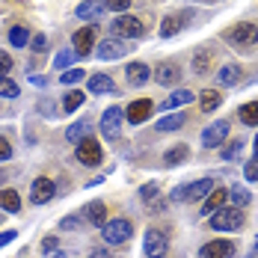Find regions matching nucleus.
Returning a JSON list of instances; mask_svg holds the SVG:
<instances>
[{
	"mask_svg": "<svg viewBox=\"0 0 258 258\" xmlns=\"http://www.w3.org/2000/svg\"><path fill=\"white\" fill-rule=\"evenodd\" d=\"M27 42H30V30L21 24H15L9 30V45H15V48H24Z\"/></svg>",
	"mask_w": 258,
	"mask_h": 258,
	"instance_id": "c85d7f7f",
	"label": "nucleus"
},
{
	"mask_svg": "<svg viewBox=\"0 0 258 258\" xmlns=\"http://www.w3.org/2000/svg\"><path fill=\"white\" fill-rule=\"evenodd\" d=\"M110 33L116 39H140L146 33V24L134 15H119L116 21H110Z\"/></svg>",
	"mask_w": 258,
	"mask_h": 258,
	"instance_id": "f257e3e1",
	"label": "nucleus"
},
{
	"mask_svg": "<svg viewBox=\"0 0 258 258\" xmlns=\"http://www.w3.org/2000/svg\"><path fill=\"white\" fill-rule=\"evenodd\" d=\"M53 193H56V187H53L51 178H36L33 181V187H30V202H36V205H45V202H51Z\"/></svg>",
	"mask_w": 258,
	"mask_h": 258,
	"instance_id": "9d476101",
	"label": "nucleus"
},
{
	"mask_svg": "<svg viewBox=\"0 0 258 258\" xmlns=\"http://www.w3.org/2000/svg\"><path fill=\"white\" fill-rule=\"evenodd\" d=\"M240 75H243V72H240V66L229 62V66H223V69L217 72V80H220L223 86H234V83L240 80Z\"/></svg>",
	"mask_w": 258,
	"mask_h": 258,
	"instance_id": "bb28decb",
	"label": "nucleus"
},
{
	"mask_svg": "<svg viewBox=\"0 0 258 258\" xmlns=\"http://www.w3.org/2000/svg\"><path fill=\"white\" fill-rule=\"evenodd\" d=\"M104 0H83L78 6V18H86V21H95V18H101L104 15Z\"/></svg>",
	"mask_w": 258,
	"mask_h": 258,
	"instance_id": "f3484780",
	"label": "nucleus"
},
{
	"mask_svg": "<svg viewBox=\"0 0 258 258\" xmlns=\"http://www.w3.org/2000/svg\"><path fill=\"white\" fill-rule=\"evenodd\" d=\"M223 104V95L220 92H214V89H208V92H202V98H199V107L205 110V113H211V110H217Z\"/></svg>",
	"mask_w": 258,
	"mask_h": 258,
	"instance_id": "c756f323",
	"label": "nucleus"
},
{
	"mask_svg": "<svg viewBox=\"0 0 258 258\" xmlns=\"http://www.w3.org/2000/svg\"><path fill=\"white\" fill-rule=\"evenodd\" d=\"M211 190H217V181H214V178H199V181H193V184H187V199H184V202L205 199Z\"/></svg>",
	"mask_w": 258,
	"mask_h": 258,
	"instance_id": "2eb2a0df",
	"label": "nucleus"
},
{
	"mask_svg": "<svg viewBox=\"0 0 258 258\" xmlns=\"http://www.w3.org/2000/svg\"><path fill=\"white\" fill-rule=\"evenodd\" d=\"M18 95V83L9 78H0V98H15Z\"/></svg>",
	"mask_w": 258,
	"mask_h": 258,
	"instance_id": "c9c22d12",
	"label": "nucleus"
},
{
	"mask_svg": "<svg viewBox=\"0 0 258 258\" xmlns=\"http://www.w3.org/2000/svg\"><path fill=\"white\" fill-rule=\"evenodd\" d=\"M196 98V92H190V89H175L166 101H163V110H175V107H184V104H190Z\"/></svg>",
	"mask_w": 258,
	"mask_h": 258,
	"instance_id": "393cba45",
	"label": "nucleus"
},
{
	"mask_svg": "<svg viewBox=\"0 0 258 258\" xmlns=\"http://www.w3.org/2000/svg\"><path fill=\"white\" fill-rule=\"evenodd\" d=\"M3 181H6V172H3V169H0V184H3Z\"/></svg>",
	"mask_w": 258,
	"mask_h": 258,
	"instance_id": "864d4df0",
	"label": "nucleus"
},
{
	"mask_svg": "<svg viewBox=\"0 0 258 258\" xmlns=\"http://www.w3.org/2000/svg\"><path fill=\"white\" fill-rule=\"evenodd\" d=\"M75 59H78V51H69V48H66V51L56 53V59H53V69H62V72H69V66H72Z\"/></svg>",
	"mask_w": 258,
	"mask_h": 258,
	"instance_id": "473e14b6",
	"label": "nucleus"
},
{
	"mask_svg": "<svg viewBox=\"0 0 258 258\" xmlns=\"http://www.w3.org/2000/svg\"><path fill=\"white\" fill-rule=\"evenodd\" d=\"M134 45H125V39H107V42H98V48H95V56L98 59H122L125 53L131 51Z\"/></svg>",
	"mask_w": 258,
	"mask_h": 258,
	"instance_id": "1a4fd4ad",
	"label": "nucleus"
},
{
	"mask_svg": "<svg viewBox=\"0 0 258 258\" xmlns=\"http://www.w3.org/2000/svg\"><path fill=\"white\" fill-rule=\"evenodd\" d=\"M243 178L246 181H258V160H249V163L243 166Z\"/></svg>",
	"mask_w": 258,
	"mask_h": 258,
	"instance_id": "a19ab883",
	"label": "nucleus"
},
{
	"mask_svg": "<svg viewBox=\"0 0 258 258\" xmlns=\"http://www.w3.org/2000/svg\"><path fill=\"white\" fill-rule=\"evenodd\" d=\"M30 48H33L36 53H45V51H48V39H45V33L33 36V39H30Z\"/></svg>",
	"mask_w": 258,
	"mask_h": 258,
	"instance_id": "4c0bfd02",
	"label": "nucleus"
},
{
	"mask_svg": "<svg viewBox=\"0 0 258 258\" xmlns=\"http://www.w3.org/2000/svg\"><path fill=\"white\" fill-rule=\"evenodd\" d=\"M0 208L9 211V214H18L21 211V196L15 190H0Z\"/></svg>",
	"mask_w": 258,
	"mask_h": 258,
	"instance_id": "cd10ccee",
	"label": "nucleus"
},
{
	"mask_svg": "<svg viewBox=\"0 0 258 258\" xmlns=\"http://www.w3.org/2000/svg\"><path fill=\"white\" fill-rule=\"evenodd\" d=\"M237 119L249 128H258V101H249V104H240L237 110Z\"/></svg>",
	"mask_w": 258,
	"mask_h": 258,
	"instance_id": "a878e982",
	"label": "nucleus"
},
{
	"mask_svg": "<svg viewBox=\"0 0 258 258\" xmlns=\"http://www.w3.org/2000/svg\"><path fill=\"white\" fill-rule=\"evenodd\" d=\"M59 229H72V232L80 229V217H62L59 220Z\"/></svg>",
	"mask_w": 258,
	"mask_h": 258,
	"instance_id": "79ce46f5",
	"label": "nucleus"
},
{
	"mask_svg": "<svg viewBox=\"0 0 258 258\" xmlns=\"http://www.w3.org/2000/svg\"><path fill=\"white\" fill-rule=\"evenodd\" d=\"M15 234H18V232H12V229H9V232H3V234H0V249H3L6 243H12V240H15Z\"/></svg>",
	"mask_w": 258,
	"mask_h": 258,
	"instance_id": "49530a36",
	"label": "nucleus"
},
{
	"mask_svg": "<svg viewBox=\"0 0 258 258\" xmlns=\"http://www.w3.org/2000/svg\"><path fill=\"white\" fill-rule=\"evenodd\" d=\"M178 30H181V18H178V15H166V18L160 21V36H163V39L175 36Z\"/></svg>",
	"mask_w": 258,
	"mask_h": 258,
	"instance_id": "7c9ffc66",
	"label": "nucleus"
},
{
	"mask_svg": "<svg viewBox=\"0 0 258 258\" xmlns=\"http://www.w3.org/2000/svg\"><path fill=\"white\" fill-rule=\"evenodd\" d=\"M160 208H166V202H152V214H160Z\"/></svg>",
	"mask_w": 258,
	"mask_h": 258,
	"instance_id": "3c124183",
	"label": "nucleus"
},
{
	"mask_svg": "<svg viewBox=\"0 0 258 258\" xmlns=\"http://www.w3.org/2000/svg\"><path fill=\"white\" fill-rule=\"evenodd\" d=\"M184 122H187V116H184V113H169V116L157 119L155 128L160 131V134H166V131H178V128H184Z\"/></svg>",
	"mask_w": 258,
	"mask_h": 258,
	"instance_id": "b1692460",
	"label": "nucleus"
},
{
	"mask_svg": "<svg viewBox=\"0 0 258 258\" xmlns=\"http://www.w3.org/2000/svg\"><path fill=\"white\" fill-rule=\"evenodd\" d=\"M252 155H255L252 160H258V137H255V143H252Z\"/></svg>",
	"mask_w": 258,
	"mask_h": 258,
	"instance_id": "603ef678",
	"label": "nucleus"
},
{
	"mask_svg": "<svg viewBox=\"0 0 258 258\" xmlns=\"http://www.w3.org/2000/svg\"><path fill=\"white\" fill-rule=\"evenodd\" d=\"M9 72H12V56L6 51H0V78H6Z\"/></svg>",
	"mask_w": 258,
	"mask_h": 258,
	"instance_id": "58836bf2",
	"label": "nucleus"
},
{
	"mask_svg": "<svg viewBox=\"0 0 258 258\" xmlns=\"http://www.w3.org/2000/svg\"><path fill=\"white\" fill-rule=\"evenodd\" d=\"M234 243L232 240H211L199 249V258H232Z\"/></svg>",
	"mask_w": 258,
	"mask_h": 258,
	"instance_id": "ddd939ff",
	"label": "nucleus"
},
{
	"mask_svg": "<svg viewBox=\"0 0 258 258\" xmlns=\"http://www.w3.org/2000/svg\"><path fill=\"white\" fill-rule=\"evenodd\" d=\"M208 69H211V51L202 48V51L193 56V72H196V75H205Z\"/></svg>",
	"mask_w": 258,
	"mask_h": 258,
	"instance_id": "2f4dec72",
	"label": "nucleus"
},
{
	"mask_svg": "<svg viewBox=\"0 0 258 258\" xmlns=\"http://www.w3.org/2000/svg\"><path fill=\"white\" fill-rule=\"evenodd\" d=\"M125 75H128L131 86H143L146 80L152 78V72H149V66H146V62H131L128 69H125Z\"/></svg>",
	"mask_w": 258,
	"mask_h": 258,
	"instance_id": "a211bd4d",
	"label": "nucleus"
},
{
	"mask_svg": "<svg viewBox=\"0 0 258 258\" xmlns=\"http://www.w3.org/2000/svg\"><path fill=\"white\" fill-rule=\"evenodd\" d=\"M92 258H113L107 249H92Z\"/></svg>",
	"mask_w": 258,
	"mask_h": 258,
	"instance_id": "09e8293b",
	"label": "nucleus"
},
{
	"mask_svg": "<svg viewBox=\"0 0 258 258\" xmlns=\"http://www.w3.org/2000/svg\"><path fill=\"white\" fill-rule=\"evenodd\" d=\"M187 157H190V149L184 143H178L163 155V166H181V163H187Z\"/></svg>",
	"mask_w": 258,
	"mask_h": 258,
	"instance_id": "5701e85b",
	"label": "nucleus"
},
{
	"mask_svg": "<svg viewBox=\"0 0 258 258\" xmlns=\"http://www.w3.org/2000/svg\"><path fill=\"white\" fill-rule=\"evenodd\" d=\"M78 160L83 166H98L104 160V152H101V146H98L95 137H86L83 143H78Z\"/></svg>",
	"mask_w": 258,
	"mask_h": 258,
	"instance_id": "6e6552de",
	"label": "nucleus"
},
{
	"mask_svg": "<svg viewBox=\"0 0 258 258\" xmlns=\"http://www.w3.org/2000/svg\"><path fill=\"white\" fill-rule=\"evenodd\" d=\"M83 98H86L83 92H69V95L62 98V110H66V113H75L80 104H83Z\"/></svg>",
	"mask_w": 258,
	"mask_h": 258,
	"instance_id": "f704fd0d",
	"label": "nucleus"
},
{
	"mask_svg": "<svg viewBox=\"0 0 258 258\" xmlns=\"http://www.w3.org/2000/svg\"><path fill=\"white\" fill-rule=\"evenodd\" d=\"M229 119H217V122H211L205 131H202V146L205 149H220L223 146V140H229Z\"/></svg>",
	"mask_w": 258,
	"mask_h": 258,
	"instance_id": "20e7f679",
	"label": "nucleus"
},
{
	"mask_svg": "<svg viewBox=\"0 0 258 258\" xmlns=\"http://www.w3.org/2000/svg\"><path fill=\"white\" fill-rule=\"evenodd\" d=\"M152 110H155V104L149 101V98H140V101L128 104V110H125V119H128L131 125H143V122L152 116Z\"/></svg>",
	"mask_w": 258,
	"mask_h": 258,
	"instance_id": "9b49d317",
	"label": "nucleus"
},
{
	"mask_svg": "<svg viewBox=\"0 0 258 258\" xmlns=\"http://www.w3.org/2000/svg\"><path fill=\"white\" fill-rule=\"evenodd\" d=\"M86 137H92V122L89 119H80L75 125H69V131H66V140L69 143H83Z\"/></svg>",
	"mask_w": 258,
	"mask_h": 258,
	"instance_id": "dca6fc26",
	"label": "nucleus"
},
{
	"mask_svg": "<svg viewBox=\"0 0 258 258\" xmlns=\"http://www.w3.org/2000/svg\"><path fill=\"white\" fill-rule=\"evenodd\" d=\"M229 42H232V45H240V48H252V45H258V24H252V21H240L234 30H229Z\"/></svg>",
	"mask_w": 258,
	"mask_h": 258,
	"instance_id": "39448f33",
	"label": "nucleus"
},
{
	"mask_svg": "<svg viewBox=\"0 0 258 258\" xmlns=\"http://www.w3.org/2000/svg\"><path fill=\"white\" fill-rule=\"evenodd\" d=\"M131 3H134V0H104V6H107V9H113V12H125Z\"/></svg>",
	"mask_w": 258,
	"mask_h": 258,
	"instance_id": "ea45409f",
	"label": "nucleus"
},
{
	"mask_svg": "<svg viewBox=\"0 0 258 258\" xmlns=\"http://www.w3.org/2000/svg\"><path fill=\"white\" fill-rule=\"evenodd\" d=\"M101 234H104V243L119 246V243H125L131 234H134V226H131V220L116 217V220H107V226L101 229Z\"/></svg>",
	"mask_w": 258,
	"mask_h": 258,
	"instance_id": "7ed1b4c3",
	"label": "nucleus"
},
{
	"mask_svg": "<svg viewBox=\"0 0 258 258\" xmlns=\"http://www.w3.org/2000/svg\"><path fill=\"white\" fill-rule=\"evenodd\" d=\"M9 157H12V146L6 137H0V160H9Z\"/></svg>",
	"mask_w": 258,
	"mask_h": 258,
	"instance_id": "37998d69",
	"label": "nucleus"
},
{
	"mask_svg": "<svg viewBox=\"0 0 258 258\" xmlns=\"http://www.w3.org/2000/svg\"><path fill=\"white\" fill-rule=\"evenodd\" d=\"M72 45H75L78 56H89L92 45H98L95 42V27H80L78 33H75V39H72Z\"/></svg>",
	"mask_w": 258,
	"mask_h": 258,
	"instance_id": "f8f14e48",
	"label": "nucleus"
},
{
	"mask_svg": "<svg viewBox=\"0 0 258 258\" xmlns=\"http://www.w3.org/2000/svg\"><path fill=\"white\" fill-rule=\"evenodd\" d=\"M83 78H86V72H83V69H69V72H62V75H59V83H62V86H75V83H80Z\"/></svg>",
	"mask_w": 258,
	"mask_h": 258,
	"instance_id": "72a5a7b5",
	"label": "nucleus"
},
{
	"mask_svg": "<svg viewBox=\"0 0 258 258\" xmlns=\"http://www.w3.org/2000/svg\"><path fill=\"white\" fill-rule=\"evenodd\" d=\"M45 258H69V252H62V249H53V252H48Z\"/></svg>",
	"mask_w": 258,
	"mask_h": 258,
	"instance_id": "8fccbe9b",
	"label": "nucleus"
},
{
	"mask_svg": "<svg viewBox=\"0 0 258 258\" xmlns=\"http://www.w3.org/2000/svg\"><path fill=\"white\" fill-rule=\"evenodd\" d=\"M229 202H232V208L243 211V208L252 202V196H249V190H246L243 184H232V187H229Z\"/></svg>",
	"mask_w": 258,
	"mask_h": 258,
	"instance_id": "412c9836",
	"label": "nucleus"
},
{
	"mask_svg": "<svg viewBox=\"0 0 258 258\" xmlns=\"http://www.w3.org/2000/svg\"><path fill=\"white\" fill-rule=\"evenodd\" d=\"M155 80L160 83V86H172V83L181 80V69L172 66V62H166V66H160V69L155 72Z\"/></svg>",
	"mask_w": 258,
	"mask_h": 258,
	"instance_id": "aec40b11",
	"label": "nucleus"
},
{
	"mask_svg": "<svg viewBox=\"0 0 258 258\" xmlns=\"http://www.w3.org/2000/svg\"><path fill=\"white\" fill-rule=\"evenodd\" d=\"M83 217L92 223V226H107V208H104V202H89V205L83 208Z\"/></svg>",
	"mask_w": 258,
	"mask_h": 258,
	"instance_id": "6ab92c4d",
	"label": "nucleus"
},
{
	"mask_svg": "<svg viewBox=\"0 0 258 258\" xmlns=\"http://www.w3.org/2000/svg\"><path fill=\"white\" fill-rule=\"evenodd\" d=\"M240 152H243V143L234 140V143H229V146L223 149V160H234V157H240Z\"/></svg>",
	"mask_w": 258,
	"mask_h": 258,
	"instance_id": "e433bc0d",
	"label": "nucleus"
},
{
	"mask_svg": "<svg viewBox=\"0 0 258 258\" xmlns=\"http://www.w3.org/2000/svg\"><path fill=\"white\" fill-rule=\"evenodd\" d=\"M226 202H229V190H226V187H217V190H211V193L205 196L202 214H205V217H211V214H217L220 208H226Z\"/></svg>",
	"mask_w": 258,
	"mask_h": 258,
	"instance_id": "4468645a",
	"label": "nucleus"
},
{
	"mask_svg": "<svg viewBox=\"0 0 258 258\" xmlns=\"http://www.w3.org/2000/svg\"><path fill=\"white\" fill-rule=\"evenodd\" d=\"M116 89V83H113V78H107V75H92L89 78V92L92 95H110Z\"/></svg>",
	"mask_w": 258,
	"mask_h": 258,
	"instance_id": "4be33fe9",
	"label": "nucleus"
},
{
	"mask_svg": "<svg viewBox=\"0 0 258 258\" xmlns=\"http://www.w3.org/2000/svg\"><path fill=\"white\" fill-rule=\"evenodd\" d=\"M30 83L33 86H48V80L42 78V75H30Z\"/></svg>",
	"mask_w": 258,
	"mask_h": 258,
	"instance_id": "de8ad7c7",
	"label": "nucleus"
},
{
	"mask_svg": "<svg viewBox=\"0 0 258 258\" xmlns=\"http://www.w3.org/2000/svg\"><path fill=\"white\" fill-rule=\"evenodd\" d=\"M0 223H3V214H0Z\"/></svg>",
	"mask_w": 258,
	"mask_h": 258,
	"instance_id": "5fc2aeb1",
	"label": "nucleus"
},
{
	"mask_svg": "<svg viewBox=\"0 0 258 258\" xmlns=\"http://www.w3.org/2000/svg\"><path fill=\"white\" fill-rule=\"evenodd\" d=\"M208 220H211V229H214V232H234V229L243 226V214H240L237 208H220V211L211 214Z\"/></svg>",
	"mask_w": 258,
	"mask_h": 258,
	"instance_id": "f03ea898",
	"label": "nucleus"
},
{
	"mask_svg": "<svg viewBox=\"0 0 258 258\" xmlns=\"http://www.w3.org/2000/svg\"><path fill=\"white\" fill-rule=\"evenodd\" d=\"M166 249H169V240L163 237V232L149 229L146 237H143V252H146V258H163Z\"/></svg>",
	"mask_w": 258,
	"mask_h": 258,
	"instance_id": "0eeeda50",
	"label": "nucleus"
},
{
	"mask_svg": "<svg viewBox=\"0 0 258 258\" xmlns=\"http://www.w3.org/2000/svg\"><path fill=\"white\" fill-rule=\"evenodd\" d=\"M53 249H56V237H45V240H42V252L48 255V252H53Z\"/></svg>",
	"mask_w": 258,
	"mask_h": 258,
	"instance_id": "a18cd8bd",
	"label": "nucleus"
},
{
	"mask_svg": "<svg viewBox=\"0 0 258 258\" xmlns=\"http://www.w3.org/2000/svg\"><path fill=\"white\" fill-rule=\"evenodd\" d=\"M122 122H125V110L122 107H107L101 116V134L107 140H116L119 131H122Z\"/></svg>",
	"mask_w": 258,
	"mask_h": 258,
	"instance_id": "423d86ee",
	"label": "nucleus"
},
{
	"mask_svg": "<svg viewBox=\"0 0 258 258\" xmlns=\"http://www.w3.org/2000/svg\"><path fill=\"white\" fill-rule=\"evenodd\" d=\"M155 196H157V184L152 181V184H146V187H143V199H155Z\"/></svg>",
	"mask_w": 258,
	"mask_h": 258,
	"instance_id": "c03bdc74",
	"label": "nucleus"
}]
</instances>
